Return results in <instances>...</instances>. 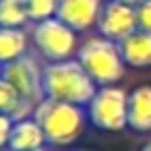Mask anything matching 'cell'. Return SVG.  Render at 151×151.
Masks as SVG:
<instances>
[{
  "label": "cell",
  "mask_w": 151,
  "mask_h": 151,
  "mask_svg": "<svg viewBox=\"0 0 151 151\" xmlns=\"http://www.w3.org/2000/svg\"><path fill=\"white\" fill-rule=\"evenodd\" d=\"M75 58L81 62V66L87 70V75L93 79L97 87L116 85L128 68L122 58L120 46L99 33L79 44Z\"/></svg>",
  "instance_id": "3957f363"
},
{
  "label": "cell",
  "mask_w": 151,
  "mask_h": 151,
  "mask_svg": "<svg viewBox=\"0 0 151 151\" xmlns=\"http://www.w3.org/2000/svg\"><path fill=\"white\" fill-rule=\"evenodd\" d=\"M118 2H124V4H130V6H137V4H141L143 0H118Z\"/></svg>",
  "instance_id": "ac0fdd59"
},
{
  "label": "cell",
  "mask_w": 151,
  "mask_h": 151,
  "mask_svg": "<svg viewBox=\"0 0 151 151\" xmlns=\"http://www.w3.org/2000/svg\"><path fill=\"white\" fill-rule=\"evenodd\" d=\"M31 23L25 11L23 0H0V27H17L25 29Z\"/></svg>",
  "instance_id": "5bb4252c"
},
{
  "label": "cell",
  "mask_w": 151,
  "mask_h": 151,
  "mask_svg": "<svg viewBox=\"0 0 151 151\" xmlns=\"http://www.w3.org/2000/svg\"><path fill=\"white\" fill-rule=\"evenodd\" d=\"M2 75H4V64L0 62V79H2Z\"/></svg>",
  "instance_id": "ffe728a7"
},
{
  "label": "cell",
  "mask_w": 151,
  "mask_h": 151,
  "mask_svg": "<svg viewBox=\"0 0 151 151\" xmlns=\"http://www.w3.org/2000/svg\"><path fill=\"white\" fill-rule=\"evenodd\" d=\"M46 134L33 116L17 120L13 124V132L9 139V151H35L46 147Z\"/></svg>",
  "instance_id": "9c48e42d"
},
{
  "label": "cell",
  "mask_w": 151,
  "mask_h": 151,
  "mask_svg": "<svg viewBox=\"0 0 151 151\" xmlns=\"http://www.w3.org/2000/svg\"><path fill=\"white\" fill-rule=\"evenodd\" d=\"M95 29L99 35L120 44L122 40H126L128 35H132L139 29L134 6L118 2V0H104V6H101Z\"/></svg>",
  "instance_id": "52a82bcc"
},
{
  "label": "cell",
  "mask_w": 151,
  "mask_h": 151,
  "mask_svg": "<svg viewBox=\"0 0 151 151\" xmlns=\"http://www.w3.org/2000/svg\"><path fill=\"white\" fill-rule=\"evenodd\" d=\"M128 128L134 132H151V85L128 91Z\"/></svg>",
  "instance_id": "30bf717a"
},
{
  "label": "cell",
  "mask_w": 151,
  "mask_h": 151,
  "mask_svg": "<svg viewBox=\"0 0 151 151\" xmlns=\"http://www.w3.org/2000/svg\"><path fill=\"white\" fill-rule=\"evenodd\" d=\"M139 151H151V141H147L145 145H141V149Z\"/></svg>",
  "instance_id": "d6986e66"
},
{
  "label": "cell",
  "mask_w": 151,
  "mask_h": 151,
  "mask_svg": "<svg viewBox=\"0 0 151 151\" xmlns=\"http://www.w3.org/2000/svg\"><path fill=\"white\" fill-rule=\"evenodd\" d=\"M35 151H48V149H46V147H42V149H35Z\"/></svg>",
  "instance_id": "44dd1931"
},
{
  "label": "cell",
  "mask_w": 151,
  "mask_h": 151,
  "mask_svg": "<svg viewBox=\"0 0 151 151\" xmlns=\"http://www.w3.org/2000/svg\"><path fill=\"white\" fill-rule=\"evenodd\" d=\"M2 79L13 85V89L29 104L37 106L46 95H44V66L31 56L25 54L9 64H4V75Z\"/></svg>",
  "instance_id": "8992f818"
},
{
  "label": "cell",
  "mask_w": 151,
  "mask_h": 151,
  "mask_svg": "<svg viewBox=\"0 0 151 151\" xmlns=\"http://www.w3.org/2000/svg\"><path fill=\"white\" fill-rule=\"evenodd\" d=\"M29 42H31V35L25 29L0 27V62L9 64L29 54Z\"/></svg>",
  "instance_id": "7c38bea8"
},
{
  "label": "cell",
  "mask_w": 151,
  "mask_h": 151,
  "mask_svg": "<svg viewBox=\"0 0 151 151\" xmlns=\"http://www.w3.org/2000/svg\"><path fill=\"white\" fill-rule=\"evenodd\" d=\"M33 118L46 134V143L54 147L73 145L85 130L87 112L83 106L44 97L33 112Z\"/></svg>",
  "instance_id": "7a4b0ae2"
},
{
  "label": "cell",
  "mask_w": 151,
  "mask_h": 151,
  "mask_svg": "<svg viewBox=\"0 0 151 151\" xmlns=\"http://www.w3.org/2000/svg\"><path fill=\"white\" fill-rule=\"evenodd\" d=\"M85 112L93 128L101 132H120L128 128V93L118 85L97 87Z\"/></svg>",
  "instance_id": "277c9868"
},
{
  "label": "cell",
  "mask_w": 151,
  "mask_h": 151,
  "mask_svg": "<svg viewBox=\"0 0 151 151\" xmlns=\"http://www.w3.org/2000/svg\"><path fill=\"white\" fill-rule=\"evenodd\" d=\"M0 112H2V114H9V116L17 122V120H23V118L33 116L35 106L29 104V101H25V99L13 89V85H9L4 79H0Z\"/></svg>",
  "instance_id": "4fadbf2b"
},
{
  "label": "cell",
  "mask_w": 151,
  "mask_h": 151,
  "mask_svg": "<svg viewBox=\"0 0 151 151\" xmlns=\"http://www.w3.org/2000/svg\"><path fill=\"white\" fill-rule=\"evenodd\" d=\"M104 0H58L56 19L66 23L70 29L87 31L97 25Z\"/></svg>",
  "instance_id": "ba28073f"
},
{
  "label": "cell",
  "mask_w": 151,
  "mask_h": 151,
  "mask_svg": "<svg viewBox=\"0 0 151 151\" xmlns=\"http://www.w3.org/2000/svg\"><path fill=\"white\" fill-rule=\"evenodd\" d=\"M97 91V85L87 75L77 58L44 64V95L58 101L87 106Z\"/></svg>",
  "instance_id": "6da1fadb"
},
{
  "label": "cell",
  "mask_w": 151,
  "mask_h": 151,
  "mask_svg": "<svg viewBox=\"0 0 151 151\" xmlns=\"http://www.w3.org/2000/svg\"><path fill=\"white\" fill-rule=\"evenodd\" d=\"M27 17L31 23H40L46 21L50 17H56V9H58V0H23Z\"/></svg>",
  "instance_id": "9a60e30c"
},
{
  "label": "cell",
  "mask_w": 151,
  "mask_h": 151,
  "mask_svg": "<svg viewBox=\"0 0 151 151\" xmlns=\"http://www.w3.org/2000/svg\"><path fill=\"white\" fill-rule=\"evenodd\" d=\"M13 124H15V120L9 114L0 112V149H6L9 147V139H11V132H13Z\"/></svg>",
  "instance_id": "e0dca14e"
},
{
  "label": "cell",
  "mask_w": 151,
  "mask_h": 151,
  "mask_svg": "<svg viewBox=\"0 0 151 151\" xmlns=\"http://www.w3.org/2000/svg\"><path fill=\"white\" fill-rule=\"evenodd\" d=\"M29 35H31L33 50L46 62H62L77 56V50H79L77 31L56 17L33 23Z\"/></svg>",
  "instance_id": "5b68a950"
},
{
  "label": "cell",
  "mask_w": 151,
  "mask_h": 151,
  "mask_svg": "<svg viewBox=\"0 0 151 151\" xmlns=\"http://www.w3.org/2000/svg\"><path fill=\"white\" fill-rule=\"evenodd\" d=\"M137 13V27L141 31H151V0H143L134 6Z\"/></svg>",
  "instance_id": "2e32d148"
},
{
  "label": "cell",
  "mask_w": 151,
  "mask_h": 151,
  "mask_svg": "<svg viewBox=\"0 0 151 151\" xmlns=\"http://www.w3.org/2000/svg\"><path fill=\"white\" fill-rule=\"evenodd\" d=\"M122 58L128 68H149L151 66V31L137 29L132 35L120 44Z\"/></svg>",
  "instance_id": "8fae6325"
}]
</instances>
